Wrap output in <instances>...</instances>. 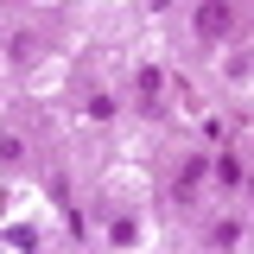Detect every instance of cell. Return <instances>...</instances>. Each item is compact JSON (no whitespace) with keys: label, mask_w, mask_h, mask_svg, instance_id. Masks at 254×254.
<instances>
[{"label":"cell","mask_w":254,"mask_h":254,"mask_svg":"<svg viewBox=\"0 0 254 254\" xmlns=\"http://www.w3.org/2000/svg\"><path fill=\"white\" fill-rule=\"evenodd\" d=\"M190 26H197V38H229V26H235V6H229V0H203Z\"/></svg>","instance_id":"obj_1"},{"label":"cell","mask_w":254,"mask_h":254,"mask_svg":"<svg viewBox=\"0 0 254 254\" xmlns=\"http://www.w3.org/2000/svg\"><path fill=\"white\" fill-rule=\"evenodd\" d=\"M26 159V140L19 133H0V165H19Z\"/></svg>","instance_id":"obj_2"},{"label":"cell","mask_w":254,"mask_h":254,"mask_svg":"<svg viewBox=\"0 0 254 254\" xmlns=\"http://www.w3.org/2000/svg\"><path fill=\"white\" fill-rule=\"evenodd\" d=\"M197 185H203V159H185V178H178V197H190Z\"/></svg>","instance_id":"obj_3"},{"label":"cell","mask_w":254,"mask_h":254,"mask_svg":"<svg viewBox=\"0 0 254 254\" xmlns=\"http://www.w3.org/2000/svg\"><path fill=\"white\" fill-rule=\"evenodd\" d=\"M235 242H242V229H235V222H216V229H210V248H235Z\"/></svg>","instance_id":"obj_4"},{"label":"cell","mask_w":254,"mask_h":254,"mask_svg":"<svg viewBox=\"0 0 254 254\" xmlns=\"http://www.w3.org/2000/svg\"><path fill=\"white\" fill-rule=\"evenodd\" d=\"M216 178H222V185H242V159L222 153V159H216Z\"/></svg>","instance_id":"obj_5"}]
</instances>
